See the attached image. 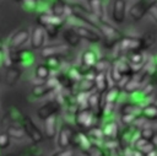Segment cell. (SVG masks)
<instances>
[{
  "label": "cell",
  "instance_id": "obj_1",
  "mask_svg": "<svg viewBox=\"0 0 157 156\" xmlns=\"http://www.w3.org/2000/svg\"><path fill=\"white\" fill-rule=\"evenodd\" d=\"M99 33L104 42V47L108 49H114V47L124 37V34L118 28H115L113 25H110L105 21L99 22Z\"/></svg>",
  "mask_w": 157,
  "mask_h": 156
},
{
  "label": "cell",
  "instance_id": "obj_2",
  "mask_svg": "<svg viewBox=\"0 0 157 156\" xmlns=\"http://www.w3.org/2000/svg\"><path fill=\"white\" fill-rule=\"evenodd\" d=\"M97 120L98 119L96 114L90 108H81L77 109V112L75 113V127L80 130H90L92 127L96 125Z\"/></svg>",
  "mask_w": 157,
  "mask_h": 156
},
{
  "label": "cell",
  "instance_id": "obj_3",
  "mask_svg": "<svg viewBox=\"0 0 157 156\" xmlns=\"http://www.w3.org/2000/svg\"><path fill=\"white\" fill-rule=\"evenodd\" d=\"M77 128L74 124H70L67 122L63 123L60 125V128L58 129L56 133V146L63 150V149H67L71 147V141H72V136L75 134V130Z\"/></svg>",
  "mask_w": 157,
  "mask_h": 156
},
{
  "label": "cell",
  "instance_id": "obj_4",
  "mask_svg": "<svg viewBox=\"0 0 157 156\" xmlns=\"http://www.w3.org/2000/svg\"><path fill=\"white\" fill-rule=\"evenodd\" d=\"M139 136H140V129L135 124L125 125L123 129H120V133L118 135V141H119L120 149L128 147V146H132L135 140Z\"/></svg>",
  "mask_w": 157,
  "mask_h": 156
},
{
  "label": "cell",
  "instance_id": "obj_5",
  "mask_svg": "<svg viewBox=\"0 0 157 156\" xmlns=\"http://www.w3.org/2000/svg\"><path fill=\"white\" fill-rule=\"evenodd\" d=\"M92 145H93V141L90 138V135L87 134V131H83L80 129L75 130V134H74L72 141H71V147L74 150H78V151H81L82 155H86Z\"/></svg>",
  "mask_w": 157,
  "mask_h": 156
},
{
  "label": "cell",
  "instance_id": "obj_6",
  "mask_svg": "<svg viewBox=\"0 0 157 156\" xmlns=\"http://www.w3.org/2000/svg\"><path fill=\"white\" fill-rule=\"evenodd\" d=\"M21 125L25 129L27 138H29L33 141V144H39V142H42L44 140L43 131L38 128V125L33 122V119L28 114H25V118H23Z\"/></svg>",
  "mask_w": 157,
  "mask_h": 156
},
{
  "label": "cell",
  "instance_id": "obj_7",
  "mask_svg": "<svg viewBox=\"0 0 157 156\" xmlns=\"http://www.w3.org/2000/svg\"><path fill=\"white\" fill-rule=\"evenodd\" d=\"M13 64L18 65L21 69L32 68L36 64V54L33 50L27 48H21L13 52Z\"/></svg>",
  "mask_w": 157,
  "mask_h": 156
},
{
  "label": "cell",
  "instance_id": "obj_8",
  "mask_svg": "<svg viewBox=\"0 0 157 156\" xmlns=\"http://www.w3.org/2000/svg\"><path fill=\"white\" fill-rule=\"evenodd\" d=\"M29 34H31V32L28 28H20L9 38L6 44L11 52H16V50L23 48L27 44V42H29Z\"/></svg>",
  "mask_w": 157,
  "mask_h": 156
},
{
  "label": "cell",
  "instance_id": "obj_9",
  "mask_svg": "<svg viewBox=\"0 0 157 156\" xmlns=\"http://www.w3.org/2000/svg\"><path fill=\"white\" fill-rule=\"evenodd\" d=\"M71 27L74 28V31L78 34V37L81 39L88 41L91 43H98L102 39V36H101L99 31H97L96 28H93L91 26L81 23V25H71Z\"/></svg>",
  "mask_w": 157,
  "mask_h": 156
},
{
  "label": "cell",
  "instance_id": "obj_10",
  "mask_svg": "<svg viewBox=\"0 0 157 156\" xmlns=\"http://www.w3.org/2000/svg\"><path fill=\"white\" fill-rule=\"evenodd\" d=\"M155 5H157V0H139L130 7L129 15L134 21H140Z\"/></svg>",
  "mask_w": 157,
  "mask_h": 156
},
{
  "label": "cell",
  "instance_id": "obj_11",
  "mask_svg": "<svg viewBox=\"0 0 157 156\" xmlns=\"http://www.w3.org/2000/svg\"><path fill=\"white\" fill-rule=\"evenodd\" d=\"M45 41H47V33H45L44 27L40 25L34 26L29 34L31 48L34 50H40L45 45Z\"/></svg>",
  "mask_w": 157,
  "mask_h": 156
},
{
  "label": "cell",
  "instance_id": "obj_12",
  "mask_svg": "<svg viewBox=\"0 0 157 156\" xmlns=\"http://www.w3.org/2000/svg\"><path fill=\"white\" fill-rule=\"evenodd\" d=\"M61 106L56 99H49L44 104H42L38 109H37V117L42 120L47 119L50 115H58V113L60 112Z\"/></svg>",
  "mask_w": 157,
  "mask_h": 156
},
{
  "label": "cell",
  "instance_id": "obj_13",
  "mask_svg": "<svg viewBox=\"0 0 157 156\" xmlns=\"http://www.w3.org/2000/svg\"><path fill=\"white\" fill-rule=\"evenodd\" d=\"M69 47L65 43H55V44H49L44 45L40 49V57L43 59H48L52 57H61L67 52Z\"/></svg>",
  "mask_w": 157,
  "mask_h": 156
},
{
  "label": "cell",
  "instance_id": "obj_14",
  "mask_svg": "<svg viewBox=\"0 0 157 156\" xmlns=\"http://www.w3.org/2000/svg\"><path fill=\"white\" fill-rule=\"evenodd\" d=\"M101 129H102L104 140H107V139H118V135L120 133V125L118 124V122H115L112 118L107 119L101 125Z\"/></svg>",
  "mask_w": 157,
  "mask_h": 156
},
{
  "label": "cell",
  "instance_id": "obj_15",
  "mask_svg": "<svg viewBox=\"0 0 157 156\" xmlns=\"http://www.w3.org/2000/svg\"><path fill=\"white\" fill-rule=\"evenodd\" d=\"M126 17V1L125 0H114L112 5V18L115 23L120 25L125 21Z\"/></svg>",
  "mask_w": 157,
  "mask_h": 156
},
{
  "label": "cell",
  "instance_id": "obj_16",
  "mask_svg": "<svg viewBox=\"0 0 157 156\" xmlns=\"http://www.w3.org/2000/svg\"><path fill=\"white\" fill-rule=\"evenodd\" d=\"M65 23H66V20H64L63 17L55 16L50 12L38 15V25H40L43 27L44 26H56L59 28H63Z\"/></svg>",
  "mask_w": 157,
  "mask_h": 156
},
{
  "label": "cell",
  "instance_id": "obj_17",
  "mask_svg": "<svg viewBox=\"0 0 157 156\" xmlns=\"http://www.w3.org/2000/svg\"><path fill=\"white\" fill-rule=\"evenodd\" d=\"M124 57L126 58V60H128V61L131 64V66L134 68V75L137 74V72L141 70V66H142V64L145 63V60H146V58H147V57L145 55V53L141 52V50H134V52L126 53Z\"/></svg>",
  "mask_w": 157,
  "mask_h": 156
},
{
  "label": "cell",
  "instance_id": "obj_18",
  "mask_svg": "<svg viewBox=\"0 0 157 156\" xmlns=\"http://www.w3.org/2000/svg\"><path fill=\"white\" fill-rule=\"evenodd\" d=\"M101 58L99 53L94 49H86L82 52L81 57H80V65L87 69H93V66L96 65V63L98 61V59Z\"/></svg>",
  "mask_w": 157,
  "mask_h": 156
},
{
  "label": "cell",
  "instance_id": "obj_19",
  "mask_svg": "<svg viewBox=\"0 0 157 156\" xmlns=\"http://www.w3.org/2000/svg\"><path fill=\"white\" fill-rule=\"evenodd\" d=\"M21 75H22V69L16 64L11 65L10 68L6 69V72H5V77H4L5 85H7L9 87H13L18 82Z\"/></svg>",
  "mask_w": 157,
  "mask_h": 156
},
{
  "label": "cell",
  "instance_id": "obj_20",
  "mask_svg": "<svg viewBox=\"0 0 157 156\" xmlns=\"http://www.w3.org/2000/svg\"><path fill=\"white\" fill-rule=\"evenodd\" d=\"M44 122V129H43V134L47 139H54L58 133V115H50L47 119L43 120Z\"/></svg>",
  "mask_w": 157,
  "mask_h": 156
},
{
  "label": "cell",
  "instance_id": "obj_21",
  "mask_svg": "<svg viewBox=\"0 0 157 156\" xmlns=\"http://www.w3.org/2000/svg\"><path fill=\"white\" fill-rule=\"evenodd\" d=\"M113 63L115 64L117 69L119 70V72L121 74L123 77H129V76H132L134 75V68L131 66V64L126 60V58L124 55L115 58L113 60Z\"/></svg>",
  "mask_w": 157,
  "mask_h": 156
},
{
  "label": "cell",
  "instance_id": "obj_22",
  "mask_svg": "<svg viewBox=\"0 0 157 156\" xmlns=\"http://www.w3.org/2000/svg\"><path fill=\"white\" fill-rule=\"evenodd\" d=\"M63 38H64V43L70 48H75L80 44L81 42V38L78 37V34L74 31V28L71 26L69 27H65L63 29Z\"/></svg>",
  "mask_w": 157,
  "mask_h": 156
},
{
  "label": "cell",
  "instance_id": "obj_23",
  "mask_svg": "<svg viewBox=\"0 0 157 156\" xmlns=\"http://www.w3.org/2000/svg\"><path fill=\"white\" fill-rule=\"evenodd\" d=\"M93 81H94V88L98 93H104L110 87V81L107 72H96Z\"/></svg>",
  "mask_w": 157,
  "mask_h": 156
},
{
  "label": "cell",
  "instance_id": "obj_24",
  "mask_svg": "<svg viewBox=\"0 0 157 156\" xmlns=\"http://www.w3.org/2000/svg\"><path fill=\"white\" fill-rule=\"evenodd\" d=\"M123 90L119 85H110V87L103 93V97H104V101L105 102H110V103H114V104H118L119 101H120V96L123 95Z\"/></svg>",
  "mask_w": 157,
  "mask_h": 156
},
{
  "label": "cell",
  "instance_id": "obj_25",
  "mask_svg": "<svg viewBox=\"0 0 157 156\" xmlns=\"http://www.w3.org/2000/svg\"><path fill=\"white\" fill-rule=\"evenodd\" d=\"M141 117L147 122H157V104L150 102L141 107Z\"/></svg>",
  "mask_w": 157,
  "mask_h": 156
},
{
  "label": "cell",
  "instance_id": "obj_26",
  "mask_svg": "<svg viewBox=\"0 0 157 156\" xmlns=\"http://www.w3.org/2000/svg\"><path fill=\"white\" fill-rule=\"evenodd\" d=\"M52 70L48 68V65L45 63H42V64H38L34 66V79L38 80V84H42V82H45L50 75H52Z\"/></svg>",
  "mask_w": 157,
  "mask_h": 156
},
{
  "label": "cell",
  "instance_id": "obj_27",
  "mask_svg": "<svg viewBox=\"0 0 157 156\" xmlns=\"http://www.w3.org/2000/svg\"><path fill=\"white\" fill-rule=\"evenodd\" d=\"M96 91L94 88V81L91 80V79H86V77H82L80 81L75 82V86H74V92H83V93H91Z\"/></svg>",
  "mask_w": 157,
  "mask_h": 156
},
{
  "label": "cell",
  "instance_id": "obj_28",
  "mask_svg": "<svg viewBox=\"0 0 157 156\" xmlns=\"http://www.w3.org/2000/svg\"><path fill=\"white\" fill-rule=\"evenodd\" d=\"M88 5H90V11L92 12V15L98 21H104L105 11H104L103 1L102 0H90L88 1Z\"/></svg>",
  "mask_w": 157,
  "mask_h": 156
},
{
  "label": "cell",
  "instance_id": "obj_29",
  "mask_svg": "<svg viewBox=\"0 0 157 156\" xmlns=\"http://www.w3.org/2000/svg\"><path fill=\"white\" fill-rule=\"evenodd\" d=\"M49 93H52V90L48 87V85L45 82L42 84H34L32 90H31V96L36 99H40L45 96H48Z\"/></svg>",
  "mask_w": 157,
  "mask_h": 156
},
{
  "label": "cell",
  "instance_id": "obj_30",
  "mask_svg": "<svg viewBox=\"0 0 157 156\" xmlns=\"http://www.w3.org/2000/svg\"><path fill=\"white\" fill-rule=\"evenodd\" d=\"M5 133L10 136V139H16V140H22V139H25L27 136L25 129L22 128V125H18V124L9 125Z\"/></svg>",
  "mask_w": 157,
  "mask_h": 156
},
{
  "label": "cell",
  "instance_id": "obj_31",
  "mask_svg": "<svg viewBox=\"0 0 157 156\" xmlns=\"http://www.w3.org/2000/svg\"><path fill=\"white\" fill-rule=\"evenodd\" d=\"M7 117L10 118V120L13 124L21 125V123H22V120L25 118V113L17 106H10V108L7 111Z\"/></svg>",
  "mask_w": 157,
  "mask_h": 156
},
{
  "label": "cell",
  "instance_id": "obj_32",
  "mask_svg": "<svg viewBox=\"0 0 157 156\" xmlns=\"http://www.w3.org/2000/svg\"><path fill=\"white\" fill-rule=\"evenodd\" d=\"M1 54V60H2V66H5L6 69L10 68L11 65H13V52L10 50V48L7 47L6 43H4V47L0 52Z\"/></svg>",
  "mask_w": 157,
  "mask_h": 156
},
{
  "label": "cell",
  "instance_id": "obj_33",
  "mask_svg": "<svg viewBox=\"0 0 157 156\" xmlns=\"http://www.w3.org/2000/svg\"><path fill=\"white\" fill-rule=\"evenodd\" d=\"M45 64L48 65V68L52 70V72L55 70V71H61L63 70V60H61V57H52V58H48L45 60Z\"/></svg>",
  "mask_w": 157,
  "mask_h": 156
},
{
  "label": "cell",
  "instance_id": "obj_34",
  "mask_svg": "<svg viewBox=\"0 0 157 156\" xmlns=\"http://www.w3.org/2000/svg\"><path fill=\"white\" fill-rule=\"evenodd\" d=\"M87 134L90 135V138L92 139L93 142L101 144V142L104 140L103 133H102V129H101V125H94V127H92L90 130H87Z\"/></svg>",
  "mask_w": 157,
  "mask_h": 156
},
{
  "label": "cell",
  "instance_id": "obj_35",
  "mask_svg": "<svg viewBox=\"0 0 157 156\" xmlns=\"http://www.w3.org/2000/svg\"><path fill=\"white\" fill-rule=\"evenodd\" d=\"M155 136H156V131H155L153 127L145 125L140 129V138H142L145 140H148V141H152Z\"/></svg>",
  "mask_w": 157,
  "mask_h": 156
},
{
  "label": "cell",
  "instance_id": "obj_36",
  "mask_svg": "<svg viewBox=\"0 0 157 156\" xmlns=\"http://www.w3.org/2000/svg\"><path fill=\"white\" fill-rule=\"evenodd\" d=\"M110 64H112V61H109L105 58H102L101 57L98 59V61L96 63V65L93 66V70L96 72H107L108 69H109V66H110Z\"/></svg>",
  "mask_w": 157,
  "mask_h": 156
},
{
  "label": "cell",
  "instance_id": "obj_37",
  "mask_svg": "<svg viewBox=\"0 0 157 156\" xmlns=\"http://www.w3.org/2000/svg\"><path fill=\"white\" fill-rule=\"evenodd\" d=\"M141 39H142V52H145L155 43V34L151 32H147L141 37Z\"/></svg>",
  "mask_w": 157,
  "mask_h": 156
},
{
  "label": "cell",
  "instance_id": "obj_38",
  "mask_svg": "<svg viewBox=\"0 0 157 156\" xmlns=\"http://www.w3.org/2000/svg\"><path fill=\"white\" fill-rule=\"evenodd\" d=\"M44 29H45V33H47V38L54 39V38L58 37L61 28H59L56 26H44Z\"/></svg>",
  "mask_w": 157,
  "mask_h": 156
},
{
  "label": "cell",
  "instance_id": "obj_39",
  "mask_svg": "<svg viewBox=\"0 0 157 156\" xmlns=\"http://www.w3.org/2000/svg\"><path fill=\"white\" fill-rule=\"evenodd\" d=\"M22 2V6L25 10L29 11V12H36V9H37V5H38V0H21Z\"/></svg>",
  "mask_w": 157,
  "mask_h": 156
},
{
  "label": "cell",
  "instance_id": "obj_40",
  "mask_svg": "<svg viewBox=\"0 0 157 156\" xmlns=\"http://www.w3.org/2000/svg\"><path fill=\"white\" fill-rule=\"evenodd\" d=\"M10 141L11 139L6 133H0V150L7 149L10 146Z\"/></svg>",
  "mask_w": 157,
  "mask_h": 156
},
{
  "label": "cell",
  "instance_id": "obj_41",
  "mask_svg": "<svg viewBox=\"0 0 157 156\" xmlns=\"http://www.w3.org/2000/svg\"><path fill=\"white\" fill-rule=\"evenodd\" d=\"M152 18H153V21L157 23V5H155V6H152L150 10H148V12H147Z\"/></svg>",
  "mask_w": 157,
  "mask_h": 156
},
{
  "label": "cell",
  "instance_id": "obj_42",
  "mask_svg": "<svg viewBox=\"0 0 157 156\" xmlns=\"http://www.w3.org/2000/svg\"><path fill=\"white\" fill-rule=\"evenodd\" d=\"M107 156H121L120 149H115V150H110V151H107Z\"/></svg>",
  "mask_w": 157,
  "mask_h": 156
},
{
  "label": "cell",
  "instance_id": "obj_43",
  "mask_svg": "<svg viewBox=\"0 0 157 156\" xmlns=\"http://www.w3.org/2000/svg\"><path fill=\"white\" fill-rule=\"evenodd\" d=\"M2 47H4V41L0 38V52H1V49H2Z\"/></svg>",
  "mask_w": 157,
  "mask_h": 156
},
{
  "label": "cell",
  "instance_id": "obj_44",
  "mask_svg": "<svg viewBox=\"0 0 157 156\" xmlns=\"http://www.w3.org/2000/svg\"><path fill=\"white\" fill-rule=\"evenodd\" d=\"M155 125H153V129H155V131H156V134H157V122L156 123H153Z\"/></svg>",
  "mask_w": 157,
  "mask_h": 156
},
{
  "label": "cell",
  "instance_id": "obj_45",
  "mask_svg": "<svg viewBox=\"0 0 157 156\" xmlns=\"http://www.w3.org/2000/svg\"><path fill=\"white\" fill-rule=\"evenodd\" d=\"M4 156H16L15 154H9V155H4Z\"/></svg>",
  "mask_w": 157,
  "mask_h": 156
},
{
  "label": "cell",
  "instance_id": "obj_46",
  "mask_svg": "<svg viewBox=\"0 0 157 156\" xmlns=\"http://www.w3.org/2000/svg\"><path fill=\"white\" fill-rule=\"evenodd\" d=\"M155 93H156V97H157V86H156V92Z\"/></svg>",
  "mask_w": 157,
  "mask_h": 156
},
{
  "label": "cell",
  "instance_id": "obj_47",
  "mask_svg": "<svg viewBox=\"0 0 157 156\" xmlns=\"http://www.w3.org/2000/svg\"><path fill=\"white\" fill-rule=\"evenodd\" d=\"M13 1H18V2H21V0H13Z\"/></svg>",
  "mask_w": 157,
  "mask_h": 156
},
{
  "label": "cell",
  "instance_id": "obj_48",
  "mask_svg": "<svg viewBox=\"0 0 157 156\" xmlns=\"http://www.w3.org/2000/svg\"><path fill=\"white\" fill-rule=\"evenodd\" d=\"M87 1H90V0H87Z\"/></svg>",
  "mask_w": 157,
  "mask_h": 156
}]
</instances>
